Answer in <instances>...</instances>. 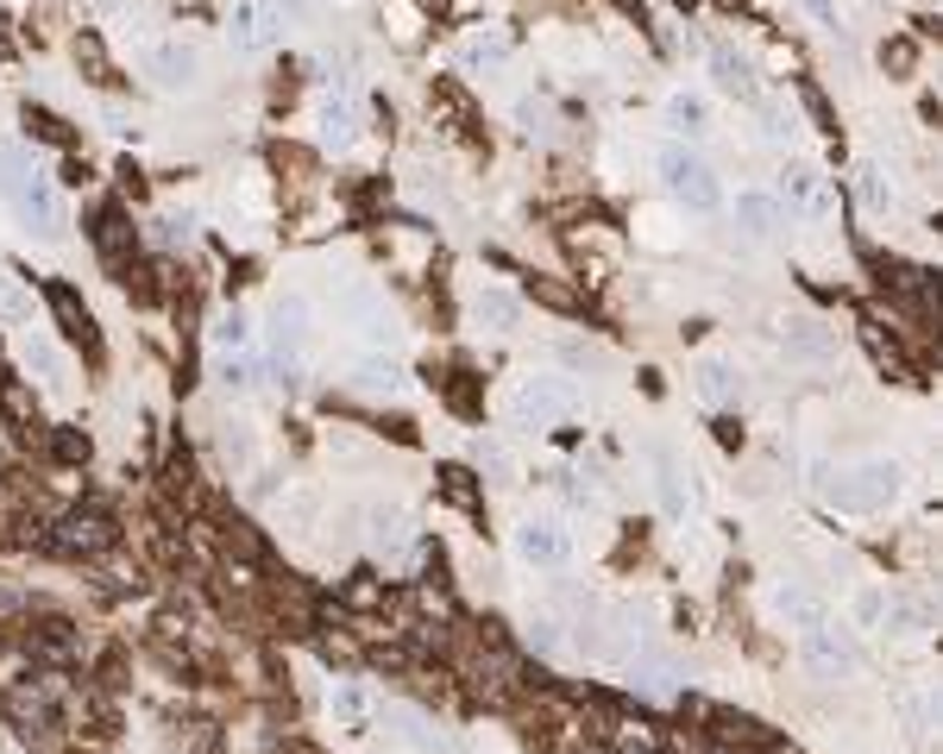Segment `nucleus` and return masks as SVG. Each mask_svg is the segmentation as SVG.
<instances>
[{"instance_id":"nucleus-19","label":"nucleus","mask_w":943,"mask_h":754,"mask_svg":"<svg viewBox=\"0 0 943 754\" xmlns=\"http://www.w3.org/2000/svg\"><path fill=\"white\" fill-rule=\"evenodd\" d=\"M855 189H862V208H868V214H886V208H893V189L881 183V171H874V164H862V171H855Z\"/></svg>"},{"instance_id":"nucleus-4","label":"nucleus","mask_w":943,"mask_h":754,"mask_svg":"<svg viewBox=\"0 0 943 754\" xmlns=\"http://www.w3.org/2000/svg\"><path fill=\"white\" fill-rule=\"evenodd\" d=\"M573 403H578V390L566 384V378H529V384L516 390V422L554 427V422H566V415H573Z\"/></svg>"},{"instance_id":"nucleus-15","label":"nucleus","mask_w":943,"mask_h":754,"mask_svg":"<svg viewBox=\"0 0 943 754\" xmlns=\"http://www.w3.org/2000/svg\"><path fill=\"white\" fill-rule=\"evenodd\" d=\"M126 233H133V227H126V214L107 202V208L95 214V246L107 251V265H120V251H126Z\"/></svg>"},{"instance_id":"nucleus-2","label":"nucleus","mask_w":943,"mask_h":754,"mask_svg":"<svg viewBox=\"0 0 943 754\" xmlns=\"http://www.w3.org/2000/svg\"><path fill=\"white\" fill-rule=\"evenodd\" d=\"M655 171H660V183H667V195L686 202L693 214H717V208H724V183H717V171L698 152H686V145H660Z\"/></svg>"},{"instance_id":"nucleus-22","label":"nucleus","mask_w":943,"mask_h":754,"mask_svg":"<svg viewBox=\"0 0 943 754\" xmlns=\"http://www.w3.org/2000/svg\"><path fill=\"white\" fill-rule=\"evenodd\" d=\"M334 711L347 716V723H366V716H371V692L359 685V679H347V685L334 692Z\"/></svg>"},{"instance_id":"nucleus-6","label":"nucleus","mask_w":943,"mask_h":754,"mask_svg":"<svg viewBox=\"0 0 943 754\" xmlns=\"http://www.w3.org/2000/svg\"><path fill=\"white\" fill-rule=\"evenodd\" d=\"M780 195H787V208H799L806 220H830V208H837V202H830V183L811 171V164H792V171L780 176Z\"/></svg>"},{"instance_id":"nucleus-18","label":"nucleus","mask_w":943,"mask_h":754,"mask_svg":"<svg viewBox=\"0 0 943 754\" xmlns=\"http://www.w3.org/2000/svg\"><path fill=\"white\" fill-rule=\"evenodd\" d=\"M352 384L366 390V396H390V390H397V365H385V359H366V365L352 371Z\"/></svg>"},{"instance_id":"nucleus-10","label":"nucleus","mask_w":943,"mask_h":754,"mask_svg":"<svg viewBox=\"0 0 943 754\" xmlns=\"http://www.w3.org/2000/svg\"><path fill=\"white\" fill-rule=\"evenodd\" d=\"M145 70H152L164 89H189L195 70H202V58H195L189 44H152V58H145Z\"/></svg>"},{"instance_id":"nucleus-27","label":"nucleus","mask_w":943,"mask_h":754,"mask_svg":"<svg viewBox=\"0 0 943 754\" xmlns=\"http://www.w3.org/2000/svg\"><path fill=\"white\" fill-rule=\"evenodd\" d=\"M510 58V44L503 39H472L465 44V70H491V63H503Z\"/></svg>"},{"instance_id":"nucleus-21","label":"nucleus","mask_w":943,"mask_h":754,"mask_svg":"<svg viewBox=\"0 0 943 754\" xmlns=\"http://www.w3.org/2000/svg\"><path fill=\"white\" fill-rule=\"evenodd\" d=\"M321 133H328L334 152L352 145V107H347V101H328V107H321Z\"/></svg>"},{"instance_id":"nucleus-20","label":"nucleus","mask_w":943,"mask_h":754,"mask_svg":"<svg viewBox=\"0 0 943 754\" xmlns=\"http://www.w3.org/2000/svg\"><path fill=\"white\" fill-rule=\"evenodd\" d=\"M667 120H674L686 138L705 133V101H698V95H674V101H667Z\"/></svg>"},{"instance_id":"nucleus-16","label":"nucleus","mask_w":943,"mask_h":754,"mask_svg":"<svg viewBox=\"0 0 943 754\" xmlns=\"http://www.w3.org/2000/svg\"><path fill=\"white\" fill-rule=\"evenodd\" d=\"M208 340H214L221 352H246V347H252L246 314H239V309H221V314H214V328H208Z\"/></svg>"},{"instance_id":"nucleus-24","label":"nucleus","mask_w":943,"mask_h":754,"mask_svg":"<svg viewBox=\"0 0 943 754\" xmlns=\"http://www.w3.org/2000/svg\"><path fill=\"white\" fill-rule=\"evenodd\" d=\"M799 101H806V114H811V126H818V133H837V114H830V101H824V89H818V82H799Z\"/></svg>"},{"instance_id":"nucleus-3","label":"nucleus","mask_w":943,"mask_h":754,"mask_svg":"<svg viewBox=\"0 0 943 754\" xmlns=\"http://www.w3.org/2000/svg\"><path fill=\"white\" fill-rule=\"evenodd\" d=\"M900 478H905L900 459H868L843 484H830V503L849 509V516H874V509H886V503L900 497Z\"/></svg>"},{"instance_id":"nucleus-29","label":"nucleus","mask_w":943,"mask_h":754,"mask_svg":"<svg viewBox=\"0 0 943 754\" xmlns=\"http://www.w3.org/2000/svg\"><path fill=\"white\" fill-rule=\"evenodd\" d=\"M303 321H308V302H303V296H284V302H277V333L303 340Z\"/></svg>"},{"instance_id":"nucleus-14","label":"nucleus","mask_w":943,"mask_h":754,"mask_svg":"<svg viewBox=\"0 0 943 754\" xmlns=\"http://www.w3.org/2000/svg\"><path fill=\"white\" fill-rule=\"evenodd\" d=\"M773 603H780V617H792L799 629H811V622H824V603L811 598L806 585H780V591H773Z\"/></svg>"},{"instance_id":"nucleus-36","label":"nucleus","mask_w":943,"mask_h":754,"mask_svg":"<svg viewBox=\"0 0 943 754\" xmlns=\"http://www.w3.org/2000/svg\"><path fill=\"white\" fill-rule=\"evenodd\" d=\"M806 7H811V13H830V0H806Z\"/></svg>"},{"instance_id":"nucleus-17","label":"nucleus","mask_w":943,"mask_h":754,"mask_svg":"<svg viewBox=\"0 0 943 754\" xmlns=\"http://www.w3.org/2000/svg\"><path fill=\"white\" fill-rule=\"evenodd\" d=\"M698 396H705V403H730V396H736V371L724 365V359H705V365H698Z\"/></svg>"},{"instance_id":"nucleus-30","label":"nucleus","mask_w":943,"mask_h":754,"mask_svg":"<svg viewBox=\"0 0 943 754\" xmlns=\"http://www.w3.org/2000/svg\"><path fill=\"white\" fill-rule=\"evenodd\" d=\"M881 617H886V598H881V591H862V598H855V622H868V629H874Z\"/></svg>"},{"instance_id":"nucleus-8","label":"nucleus","mask_w":943,"mask_h":754,"mask_svg":"<svg viewBox=\"0 0 943 754\" xmlns=\"http://www.w3.org/2000/svg\"><path fill=\"white\" fill-rule=\"evenodd\" d=\"M44 302H51V314H58V328L76 340V347L95 352L101 347V333H95V314L82 309V296L70 290V283H44Z\"/></svg>"},{"instance_id":"nucleus-7","label":"nucleus","mask_w":943,"mask_h":754,"mask_svg":"<svg viewBox=\"0 0 943 754\" xmlns=\"http://www.w3.org/2000/svg\"><path fill=\"white\" fill-rule=\"evenodd\" d=\"M516 560L529 566H566V535H560V523H547V516H529V523L516 528Z\"/></svg>"},{"instance_id":"nucleus-32","label":"nucleus","mask_w":943,"mask_h":754,"mask_svg":"<svg viewBox=\"0 0 943 754\" xmlns=\"http://www.w3.org/2000/svg\"><path fill=\"white\" fill-rule=\"evenodd\" d=\"M58 453H63L70 465H76V459H89V434H70V427H63V434H58Z\"/></svg>"},{"instance_id":"nucleus-28","label":"nucleus","mask_w":943,"mask_h":754,"mask_svg":"<svg viewBox=\"0 0 943 754\" xmlns=\"http://www.w3.org/2000/svg\"><path fill=\"white\" fill-rule=\"evenodd\" d=\"M655 484H660V509L679 523V516H686V490H679V478H674V465H667V459H660V478Z\"/></svg>"},{"instance_id":"nucleus-26","label":"nucleus","mask_w":943,"mask_h":754,"mask_svg":"<svg viewBox=\"0 0 943 754\" xmlns=\"http://www.w3.org/2000/svg\"><path fill=\"white\" fill-rule=\"evenodd\" d=\"M479 321H491V328H510V321H516V296L484 290V296H479Z\"/></svg>"},{"instance_id":"nucleus-12","label":"nucleus","mask_w":943,"mask_h":754,"mask_svg":"<svg viewBox=\"0 0 943 754\" xmlns=\"http://www.w3.org/2000/svg\"><path fill=\"white\" fill-rule=\"evenodd\" d=\"M736 227L749 233V239H768L780 227V202L773 195H736Z\"/></svg>"},{"instance_id":"nucleus-35","label":"nucleus","mask_w":943,"mask_h":754,"mask_svg":"<svg viewBox=\"0 0 943 754\" xmlns=\"http://www.w3.org/2000/svg\"><path fill=\"white\" fill-rule=\"evenodd\" d=\"M886 63H893V70H905V63H912V44H905V39L886 44Z\"/></svg>"},{"instance_id":"nucleus-13","label":"nucleus","mask_w":943,"mask_h":754,"mask_svg":"<svg viewBox=\"0 0 943 754\" xmlns=\"http://www.w3.org/2000/svg\"><path fill=\"white\" fill-rule=\"evenodd\" d=\"M441 497L460 503V509H472V516L484 509V490H479V478H472L465 465H441Z\"/></svg>"},{"instance_id":"nucleus-25","label":"nucleus","mask_w":943,"mask_h":754,"mask_svg":"<svg viewBox=\"0 0 943 754\" xmlns=\"http://www.w3.org/2000/svg\"><path fill=\"white\" fill-rule=\"evenodd\" d=\"M25 126H32V133H39L44 145H70V126H63V120L51 114V107H25Z\"/></svg>"},{"instance_id":"nucleus-9","label":"nucleus","mask_w":943,"mask_h":754,"mask_svg":"<svg viewBox=\"0 0 943 754\" xmlns=\"http://www.w3.org/2000/svg\"><path fill=\"white\" fill-rule=\"evenodd\" d=\"M806 667H818V673H855V641L837 636L830 622H811L806 629Z\"/></svg>"},{"instance_id":"nucleus-11","label":"nucleus","mask_w":943,"mask_h":754,"mask_svg":"<svg viewBox=\"0 0 943 754\" xmlns=\"http://www.w3.org/2000/svg\"><path fill=\"white\" fill-rule=\"evenodd\" d=\"M711 76H717V89H724V95L755 101V76H749V63L736 58L730 44H717V51H711Z\"/></svg>"},{"instance_id":"nucleus-23","label":"nucleus","mask_w":943,"mask_h":754,"mask_svg":"<svg viewBox=\"0 0 943 754\" xmlns=\"http://www.w3.org/2000/svg\"><path fill=\"white\" fill-rule=\"evenodd\" d=\"M397 723H403V735H409V742H416L422 754H453V748H447V735H434L416 711H397Z\"/></svg>"},{"instance_id":"nucleus-33","label":"nucleus","mask_w":943,"mask_h":754,"mask_svg":"<svg viewBox=\"0 0 943 754\" xmlns=\"http://www.w3.org/2000/svg\"><path fill=\"white\" fill-rule=\"evenodd\" d=\"M792 347L799 352H830L837 340H830V333H792Z\"/></svg>"},{"instance_id":"nucleus-1","label":"nucleus","mask_w":943,"mask_h":754,"mask_svg":"<svg viewBox=\"0 0 943 754\" xmlns=\"http://www.w3.org/2000/svg\"><path fill=\"white\" fill-rule=\"evenodd\" d=\"M0 189L13 195V208H20V220L32 233H44V239H58V233H63L58 189H51V176H39L32 164H25L20 145H0Z\"/></svg>"},{"instance_id":"nucleus-31","label":"nucleus","mask_w":943,"mask_h":754,"mask_svg":"<svg viewBox=\"0 0 943 754\" xmlns=\"http://www.w3.org/2000/svg\"><path fill=\"white\" fill-rule=\"evenodd\" d=\"M25 359H32V371H44V378H58V352L44 347V340H32V347H25Z\"/></svg>"},{"instance_id":"nucleus-34","label":"nucleus","mask_w":943,"mask_h":754,"mask_svg":"<svg viewBox=\"0 0 943 754\" xmlns=\"http://www.w3.org/2000/svg\"><path fill=\"white\" fill-rule=\"evenodd\" d=\"M535 296H541V302H554V309H578V302L560 290V283H535Z\"/></svg>"},{"instance_id":"nucleus-5","label":"nucleus","mask_w":943,"mask_h":754,"mask_svg":"<svg viewBox=\"0 0 943 754\" xmlns=\"http://www.w3.org/2000/svg\"><path fill=\"white\" fill-rule=\"evenodd\" d=\"M284 32V13L270 7V0H233L227 7V39L233 51H270Z\"/></svg>"}]
</instances>
